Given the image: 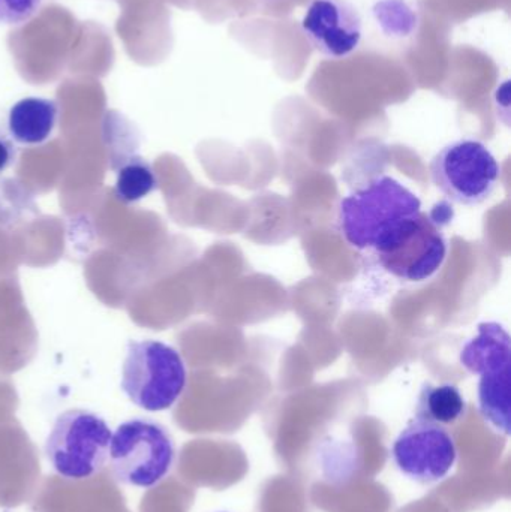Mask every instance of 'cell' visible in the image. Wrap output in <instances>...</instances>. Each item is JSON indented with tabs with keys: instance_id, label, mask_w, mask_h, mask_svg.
Returning <instances> with one entry per match:
<instances>
[{
	"instance_id": "cell-8",
	"label": "cell",
	"mask_w": 511,
	"mask_h": 512,
	"mask_svg": "<svg viewBox=\"0 0 511 512\" xmlns=\"http://www.w3.org/2000/svg\"><path fill=\"white\" fill-rule=\"evenodd\" d=\"M392 459L401 474L426 486L450 474L458 448L447 427L414 418L396 438Z\"/></svg>"
},
{
	"instance_id": "cell-14",
	"label": "cell",
	"mask_w": 511,
	"mask_h": 512,
	"mask_svg": "<svg viewBox=\"0 0 511 512\" xmlns=\"http://www.w3.org/2000/svg\"><path fill=\"white\" fill-rule=\"evenodd\" d=\"M15 156H17V149L11 138L0 129V173L11 167L14 164Z\"/></svg>"
},
{
	"instance_id": "cell-15",
	"label": "cell",
	"mask_w": 511,
	"mask_h": 512,
	"mask_svg": "<svg viewBox=\"0 0 511 512\" xmlns=\"http://www.w3.org/2000/svg\"><path fill=\"white\" fill-rule=\"evenodd\" d=\"M221 512H224V511H221Z\"/></svg>"
},
{
	"instance_id": "cell-2",
	"label": "cell",
	"mask_w": 511,
	"mask_h": 512,
	"mask_svg": "<svg viewBox=\"0 0 511 512\" xmlns=\"http://www.w3.org/2000/svg\"><path fill=\"white\" fill-rule=\"evenodd\" d=\"M459 352V363L479 375V411L497 433L511 429V337L498 322H482Z\"/></svg>"
},
{
	"instance_id": "cell-11",
	"label": "cell",
	"mask_w": 511,
	"mask_h": 512,
	"mask_svg": "<svg viewBox=\"0 0 511 512\" xmlns=\"http://www.w3.org/2000/svg\"><path fill=\"white\" fill-rule=\"evenodd\" d=\"M467 400L453 384H425L416 405L417 420L438 426H455L467 415Z\"/></svg>"
},
{
	"instance_id": "cell-12",
	"label": "cell",
	"mask_w": 511,
	"mask_h": 512,
	"mask_svg": "<svg viewBox=\"0 0 511 512\" xmlns=\"http://www.w3.org/2000/svg\"><path fill=\"white\" fill-rule=\"evenodd\" d=\"M117 179L114 195L125 204H134L152 194L158 188L155 170L140 155H131L114 167Z\"/></svg>"
},
{
	"instance_id": "cell-9",
	"label": "cell",
	"mask_w": 511,
	"mask_h": 512,
	"mask_svg": "<svg viewBox=\"0 0 511 512\" xmlns=\"http://www.w3.org/2000/svg\"><path fill=\"white\" fill-rule=\"evenodd\" d=\"M302 32L324 57L347 59L362 44V15L348 0H311L303 14Z\"/></svg>"
},
{
	"instance_id": "cell-3",
	"label": "cell",
	"mask_w": 511,
	"mask_h": 512,
	"mask_svg": "<svg viewBox=\"0 0 511 512\" xmlns=\"http://www.w3.org/2000/svg\"><path fill=\"white\" fill-rule=\"evenodd\" d=\"M188 382L182 355L158 340L129 342L122 367V390L134 405L149 412L170 409Z\"/></svg>"
},
{
	"instance_id": "cell-5",
	"label": "cell",
	"mask_w": 511,
	"mask_h": 512,
	"mask_svg": "<svg viewBox=\"0 0 511 512\" xmlns=\"http://www.w3.org/2000/svg\"><path fill=\"white\" fill-rule=\"evenodd\" d=\"M111 436L110 427L99 415L71 409L57 417L45 441V457L60 477L87 480L107 463Z\"/></svg>"
},
{
	"instance_id": "cell-10",
	"label": "cell",
	"mask_w": 511,
	"mask_h": 512,
	"mask_svg": "<svg viewBox=\"0 0 511 512\" xmlns=\"http://www.w3.org/2000/svg\"><path fill=\"white\" fill-rule=\"evenodd\" d=\"M57 114L59 108L51 99H21L9 110V135L12 140L27 146L44 143L56 126Z\"/></svg>"
},
{
	"instance_id": "cell-7",
	"label": "cell",
	"mask_w": 511,
	"mask_h": 512,
	"mask_svg": "<svg viewBox=\"0 0 511 512\" xmlns=\"http://www.w3.org/2000/svg\"><path fill=\"white\" fill-rule=\"evenodd\" d=\"M447 239L434 213H420L375 251L387 273L405 282H425L447 258Z\"/></svg>"
},
{
	"instance_id": "cell-6",
	"label": "cell",
	"mask_w": 511,
	"mask_h": 512,
	"mask_svg": "<svg viewBox=\"0 0 511 512\" xmlns=\"http://www.w3.org/2000/svg\"><path fill=\"white\" fill-rule=\"evenodd\" d=\"M435 188L455 204L479 206L494 194L500 164L482 141L462 138L444 146L429 165Z\"/></svg>"
},
{
	"instance_id": "cell-4",
	"label": "cell",
	"mask_w": 511,
	"mask_h": 512,
	"mask_svg": "<svg viewBox=\"0 0 511 512\" xmlns=\"http://www.w3.org/2000/svg\"><path fill=\"white\" fill-rule=\"evenodd\" d=\"M108 459L117 483L150 489L173 469L176 445L162 424L135 418L120 424L111 436Z\"/></svg>"
},
{
	"instance_id": "cell-13",
	"label": "cell",
	"mask_w": 511,
	"mask_h": 512,
	"mask_svg": "<svg viewBox=\"0 0 511 512\" xmlns=\"http://www.w3.org/2000/svg\"><path fill=\"white\" fill-rule=\"evenodd\" d=\"M42 0H0V23L21 24L30 20Z\"/></svg>"
},
{
	"instance_id": "cell-1",
	"label": "cell",
	"mask_w": 511,
	"mask_h": 512,
	"mask_svg": "<svg viewBox=\"0 0 511 512\" xmlns=\"http://www.w3.org/2000/svg\"><path fill=\"white\" fill-rule=\"evenodd\" d=\"M422 213V201L407 186L381 176L342 198L339 230L351 248L377 251L411 219Z\"/></svg>"
}]
</instances>
